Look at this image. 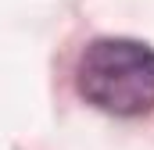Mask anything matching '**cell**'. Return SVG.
<instances>
[{
	"label": "cell",
	"mask_w": 154,
	"mask_h": 150,
	"mask_svg": "<svg viewBox=\"0 0 154 150\" xmlns=\"http://www.w3.org/2000/svg\"><path fill=\"white\" fill-rule=\"evenodd\" d=\"M79 93L104 114L136 118L154 111V46L125 36L93 39L75 68Z\"/></svg>",
	"instance_id": "cell-1"
}]
</instances>
